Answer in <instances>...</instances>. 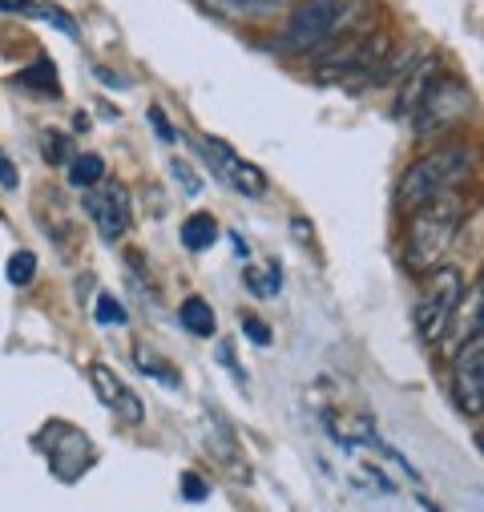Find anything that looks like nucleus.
Segmentation results:
<instances>
[{
    "label": "nucleus",
    "mask_w": 484,
    "mask_h": 512,
    "mask_svg": "<svg viewBox=\"0 0 484 512\" xmlns=\"http://www.w3.org/2000/svg\"><path fill=\"white\" fill-rule=\"evenodd\" d=\"M89 388H93V396H97L113 416H121L126 424H142V420H146V404L134 396V388H130V383L121 379L113 367L89 363Z\"/></svg>",
    "instance_id": "9b49d317"
},
{
    "label": "nucleus",
    "mask_w": 484,
    "mask_h": 512,
    "mask_svg": "<svg viewBox=\"0 0 484 512\" xmlns=\"http://www.w3.org/2000/svg\"><path fill=\"white\" fill-rule=\"evenodd\" d=\"M17 182H21L17 166L9 162V154H5V150H0V186H5V190H17Z\"/></svg>",
    "instance_id": "bb28decb"
},
{
    "label": "nucleus",
    "mask_w": 484,
    "mask_h": 512,
    "mask_svg": "<svg viewBox=\"0 0 484 512\" xmlns=\"http://www.w3.org/2000/svg\"><path fill=\"white\" fill-rule=\"evenodd\" d=\"M182 496H186V500H206V496H210V484H206L198 472H186V476H182Z\"/></svg>",
    "instance_id": "393cba45"
},
{
    "label": "nucleus",
    "mask_w": 484,
    "mask_h": 512,
    "mask_svg": "<svg viewBox=\"0 0 484 512\" xmlns=\"http://www.w3.org/2000/svg\"><path fill=\"white\" fill-rule=\"evenodd\" d=\"M242 335H247L251 343H259V347L271 343V327H267L259 315H242Z\"/></svg>",
    "instance_id": "b1692460"
},
{
    "label": "nucleus",
    "mask_w": 484,
    "mask_h": 512,
    "mask_svg": "<svg viewBox=\"0 0 484 512\" xmlns=\"http://www.w3.org/2000/svg\"><path fill=\"white\" fill-rule=\"evenodd\" d=\"M97 323L101 327H126L130 315H126V307H121L113 295H97Z\"/></svg>",
    "instance_id": "4be33fe9"
},
{
    "label": "nucleus",
    "mask_w": 484,
    "mask_h": 512,
    "mask_svg": "<svg viewBox=\"0 0 484 512\" xmlns=\"http://www.w3.org/2000/svg\"><path fill=\"white\" fill-rule=\"evenodd\" d=\"M355 17H359V0H299L283 29V45L295 53H315L335 37H343Z\"/></svg>",
    "instance_id": "7ed1b4c3"
},
{
    "label": "nucleus",
    "mask_w": 484,
    "mask_h": 512,
    "mask_svg": "<svg viewBox=\"0 0 484 512\" xmlns=\"http://www.w3.org/2000/svg\"><path fill=\"white\" fill-rule=\"evenodd\" d=\"M198 150H202L206 166H210L234 194H242V198H263V194H267V174H263L255 162L238 158L226 142H218V138H198Z\"/></svg>",
    "instance_id": "1a4fd4ad"
},
{
    "label": "nucleus",
    "mask_w": 484,
    "mask_h": 512,
    "mask_svg": "<svg viewBox=\"0 0 484 512\" xmlns=\"http://www.w3.org/2000/svg\"><path fill=\"white\" fill-rule=\"evenodd\" d=\"M45 440H49L45 460H49V468H53L61 480H77V476L93 464V444H89L85 432H77V428L53 420V424L45 428Z\"/></svg>",
    "instance_id": "9d476101"
},
{
    "label": "nucleus",
    "mask_w": 484,
    "mask_h": 512,
    "mask_svg": "<svg viewBox=\"0 0 484 512\" xmlns=\"http://www.w3.org/2000/svg\"><path fill=\"white\" fill-rule=\"evenodd\" d=\"M384 61H388V37L384 33H363L347 45H335L319 57L315 65V77L319 81H347V77H359V81H380L384 73Z\"/></svg>",
    "instance_id": "423d86ee"
},
{
    "label": "nucleus",
    "mask_w": 484,
    "mask_h": 512,
    "mask_svg": "<svg viewBox=\"0 0 484 512\" xmlns=\"http://www.w3.org/2000/svg\"><path fill=\"white\" fill-rule=\"evenodd\" d=\"M150 121H154V134L162 138V142H174L178 134H174V125L166 121V113H162V105H150Z\"/></svg>",
    "instance_id": "a878e982"
},
{
    "label": "nucleus",
    "mask_w": 484,
    "mask_h": 512,
    "mask_svg": "<svg viewBox=\"0 0 484 512\" xmlns=\"http://www.w3.org/2000/svg\"><path fill=\"white\" fill-rule=\"evenodd\" d=\"M5 275H9L13 287H29L37 279V254L33 250H17L9 259V267H5Z\"/></svg>",
    "instance_id": "6ab92c4d"
},
{
    "label": "nucleus",
    "mask_w": 484,
    "mask_h": 512,
    "mask_svg": "<svg viewBox=\"0 0 484 512\" xmlns=\"http://www.w3.org/2000/svg\"><path fill=\"white\" fill-rule=\"evenodd\" d=\"M33 0H0V13H29Z\"/></svg>",
    "instance_id": "c85d7f7f"
},
{
    "label": "nucleus",
    "mask_w": 484,
    "mask_h": 512,
    "mask_svg": "<svg viewBox=\"0 0 484 512\" xmlns=\"http://www.w3.org/2000/svg\"><path fill=\"white\" fill-rule=\"evenodd\" d=\"M101 178H105V158H97V154H81V158L69 162V182H73L77 190H89V186H97Z\"/></svg>",
    "instance_id": "a211bd4d"
},
{
    "label": "nucleus",
    "mask_w": 484,
    "mask_h": 512,
    "mask_svg": "<svg viewBox=\"0 0 484 512\" xmlns=\"http://www.w3.org/2000/svg\"><path fill=\"white\" fill-rule=\"evenodd\" d=\"M472 146H464V142H452V146H436L432 154H424V158H416L408 170H404V178H400V206L404 210H420L424 202H432V198H440V194H448L468 170H472Z\"/></svg>",
    "instance_id": "f03ea898"
},
{
    "label": "nucleus",
    "mask_w": 484,
    "mask_h": 512,
    "mask_svg": "<svg viewBox=\"0 0 484 512\" xmlns=\"http://www.w3.org/2000/svg\"><path fill=\"white\" fill-rule=\"evenodd\" d=\"M230 242H234V250H238V259H242V263H247V259H251V246H247V242H242V234H230Z\"/></svg>",
    "instance_id": "c756f323"
},
{
    "label": "nucleus",
    "mask_w": 484,
    "mask_h": 512,
    "mask_svg": "<svg viewBox=\"0 0 484 512\" xmlns=\"http://www.w3.org/2000/svg\"><path fill=\"white\" fill-rule=\"evenodd\" d=\"M33 17H41V21H49L53 29H61L69 41H81V29H77V21L65 13V9H57V5H37V9H29Z\"/></svg>",
    "instance_id": "412c9836"
},
{
    "label": "nucleus",
    "mask_w": 484,
    "mask_h": 512,
    "mask_svg": "<svg viewBox=\"0 0 484 512\" xmlns=\"http://www.w3.org/2000/svg\"><path fill=\"white\" fill-rule=\"evenodd\" d=\"M13 85L33 89L37 97H61V81H57V69H53L49 57H37L29 69H21V73L13 77Z\"/></svg>",
    "instance_id": "f8f14e48"
},
{
    "label": "nucleus",
    "mask_w": 484,
    "mask_h": 512,
    "mask_svg": "<svg viewBox=\"0 0 484 512\" xmlns=\"http://www.w3.org/2000/svg\"><path fill=\"white\" fill-rule=\"evenodd\" d=\"M283 5L287 0H206V9H214L222 17H263V13H275Z\"/></svg>",
    "instance_id": "2eb2a0df"
},
{
    "label": "nucleus",
    "mask_w": 484,
    "mask_h": 512,
    "mask_svg": "<svg viewBox=\"0 0 484 512\" xmlns=\"http://www.w3.org/2000/svg\"><path fill=\"white\" fill-rule=\"evenodd\" d=\"M424 508H428V512H440V508H436V504H428V500H424Z\"/></svg>",
    "instance_id": "7c9ffc66"
},
{
    "label": "nucleus",
    "mask_w": 484,
    "mask_h": 512,
    "mask_svg": "<svg viewBox=\"0 0 484 512\" xmlns=\"http://www.w3.org/2000/svg\"><path fill=\"white\" fill-rule=\"evenodd\" d=\"M218 363H226V367L234 371V379H238V383H247V371H242V367L234 363V347H230V343H218Z\"/></svg>",
    "instance_id": "cd10ccee"
},
{
    "label": "nucleus",
    "mask_w": 484,
    "mask_h": 512,
    "mask_svg": "<svg viewBox=\"0 0 484 512\" xmlns=\"http://www.w3.org/2000/svg\"><path fill=\"white\" fill-rule=\"evenodd\" d=\"M464 210H468V202L460 194H440V198L424 202L420 210H412L408 242H404L408 271H436L440 267V259L448 254V246L456 242V234L464 226Z\"/></svg>",
    "instance_id": "f257e3e1"
},
{
    "label": "nucleus",
    "mask_w": 484,
    "mask_h": 512,
    "mask_svg": "<svg viewBox=\"0 0 484 512\" xmlns=\"http://www.w3.org/2000/svg\"><path fill=\"white\" fill-rule=\"evenodd\" d=\"M170 174H174V182L182 186V194H190V198H198V194H202V178L190 170V162H186V158H170Z\"/></svg>",
    "instance_id": "5701e85b"
},
{
    "label": "nucleus",
    "mask_w": 484,
    "mask_h": 512,
    "mask_svg": "<svg viewBox=\"0 0 484 512\" xmlns=\"http://www.w3.org/2000/svg\"><path fill=\"white\" fill-rule=\"evenodd\" d=\"M178 323H182L190 335H198V339H206V335H214V331H218L214 307H210L202 295H190V299H182V307H178Z\"/></svg>",
    "instance_id": "ddd939ff"
},
{
    "label": "nucleus",
    "mask_w": 484,
    "mask_h": 512,
    "mask_svg": "<svg viewBox=\"0 0 484 512\" xmlns=\"http://www.w3.org/2000/svg\"><path fill=\"white\" fill-rule=\"evenodd\" d=\"M182 246L186 250H210L214 246V238H218V222H214V214H206V210H198V214H190L186 222H182Z\"/></svg>",
    "instance_id": "4468645a"
},
{
    "label": "nucleus",
    "mask_w": 484,
    "mask_h": 512,
    "mask_svg": "<svg viewBox=\"0 0 484 512\" xmlns=\"http://www.w3.org/2000/svg\"><path fill=\"white\" fill-rule=\"evenodd\" d=\"M242 279H247V291H251L255 299H275V295H279V283H283V267H279V263L247 267V271H242Z\"/></svg>",
    "instance_id": "dca6fc26"
},
{
    "label": "nucleus",
    "mask_w": 484,
    "mask_h": 512,
    "mask_svg": "<svg viewBox=\"0 0 484 512\" xmlns=\"http://www.w3.org/2000/svg\"><path fill=\"white\" fill-rule=\"evenodd\" d=\"M452 400L456 408L476 420L480 408H484V339L472 335L456 347V359H452Z\"/></svg>",
    "instance_id": "6e6552de"
},
{
    "label": "nucleus",
    "mask_w": 484,
    "mask_h": 512,
    "mask_svg": "<svg viewBox=\"0 0 484 512\" xmlns=\"http://www.w3.org/2000/svg\"><path fill=\"white\" fill-rule=\"evenodd\" d=\"M460 299H464V275L456 267H436L416 299V335L436 347L448 335Z\"/></svg>",
    "instance_id": "39448f33"
},
{
    "label": "nucleus",
    "mask_w": 484,
    "mask_h": 512,
    "mask_svg": "<svg viewBox=\"0 0 484 512\" xmlns=\"http://www.w3.org/2000/svg\"><path fill=\"white\" fill-rule=\"evenodd\" d=\"M41 154H45V162H53V166H65V162L77 158V154H73V142H69L65 134H57V130H45V134H41Z\"/></svg>",
    "instance_id": "aec40b11"
},
{
    "label": "nucleus",
    "mask_w": 484,
    "mask_h": 512,
    "mask_svg": "<svg viewBox=\"0 0 484 512\" xmlns=\"http://www.w3.org/2000/svg\"><path fill=\"white\" fill-rule=\"evenodd\" d=\"M85 214L93 218L101 242H121L130 234L134 226V206H130V194L126 186H117V182H97L85 190Z\"/></svg>",
    "instance_id": "0eeeda50"
},
{
    "label": "nucleus",
    "mask_w": 484,
    "mask_h": 512,
    "mask_svg": "<svg viewBox=\"0 0 484 512\" xmlns=\"http://www.w3.org/2000/svg\"><path fill=\"white\" fill-rule=\"evenodd\" d=\"M468 113H472V89L452 73H444V77L432 73V81L424 85V93L412 109V121H416L420 138H436V134L456 130Z\"/></svg>",
    "instance_id": "20e7f679"
},
{
    "label": "nucleus",
    "mask_w": 484,
    "mask_h": 512,
    "mask_svg": "<svg viewBox=\"0 0 484 512\" xmlns=\"http://www.w3.org/2000/svg\"><path fill=\"white\" fill-rule=\"evenodd\" d=\"M134 363H138L150 379H158L162 388H178V383H182V379H178V371H174L158 351H150V347H138V351H134Z\"/></svg>",
    "instance_id": "f3484780"
}]
</instances>
